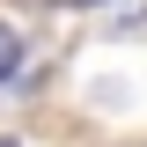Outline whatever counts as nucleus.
<instances>
[{"label":"nucleus","mask_w":147,"mask_h":147,"mask_svg":"<svg viewBox=\"0 0 147 147\" xmlns=\"http://www.w3.org/2000/svg\"><path fill=\"white\" fill-rule=\"evenodd\" d=\"M22 59H30L22 30H7V22H0V81H15V74H22Z\"/></svg>","instance_id":"nucleus-1"},{"label":"nucleus","mask_w":147,"mask_h":147,"mask_svg":"<svg viewBox=\"0 0 147 147\" xmlns=\"http://www.w3.org/2000/svg\"><path fill=\"white\" fill-rule=\"evenodd\" d=\"M0 147H7V140H0Z\"/></svg>","instance_id":"nucleus-2"}]
</instances>
